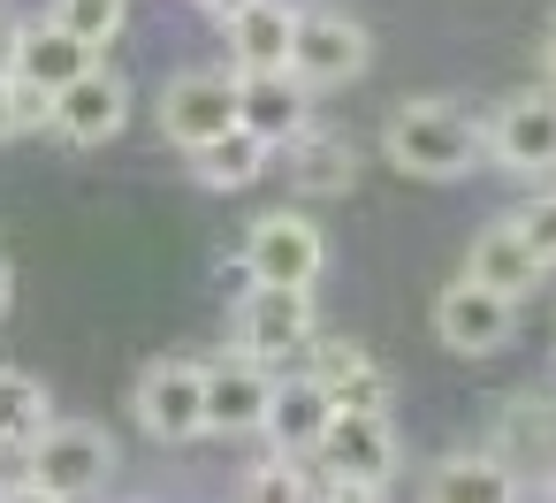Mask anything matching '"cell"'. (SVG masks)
I'll list each match as a JSON object with an SVG mask.
<instances>
[{"label": "cell", "instance_id": "obj_21", "mask_svg": "<svg viewBox=\"0 0 556 503\" xmlns=\"http://www.w3.org/2000/svg\"><path fill=\"white\" fill-rule=\"evenodd\" d=\"M267 161H275V146H267V138H252V130L237 123V130H222L214 146H199V153H191V176H199L206 191H252V184L267 176Z\"/></svg>", "mask_w": 556, "mask_h": 503}, {"label": "cell", "instance_id": "obj_1", "mask_svg": "<svg viewBox=\"0 0 556 503\" xmlns=\"http://www.w3.org/2000/svg\"><path fill=\"white\" fill-rule=\"evenodd\" d=\"M381 161L412 184H457L488 161V123H472L450 100H404L381 123Z\"/></svg>", "mask_w": 556, "mask_h": 503}, {"label": "cell", "instance_id": "obj_10", "mask_svg": "<svg viewBox=\"0 0 556 503\" xmlns=\"http://www.w3.org/2000/svg\"><path fill=\"white\" fill-rule=\"evenodd\" d=\"M510 328H518V305L495 298L488 282L457 275L450 290H434V336H442V351H457V359H488V351L510 343Z\"/></svg>", "mask_w": 556, "mask_h": 503}, {"label": "cell", "instance_id": "obj_32", "mask_svg": "<svg viewBox=\"0 0 556 503\" xmlns=\"http://www.w3.org/2000/svg\"><path fill=\"white\" fill-rule=\"evenodd\" d=\"M9 290H16V275H9V252H0V313H9Z\"/></svg>", "mask_w": 556, "mask_h": 503}, {"label": "cell", "instance_id": "obj_13", "mask_svg": "<svg viewBox=\"0 0 556 503\" xmlns=\"http://www.w3.org/2000/svg\"><path fill=\"white\" fill-rule=\"evenodd\" d=\"M237 123L282 153L290 138L313 130V85H298L290 70H252V77H237Z\"/></svg>", "mask_w": 556, "mask_h": 503}, {"label": "cell", "instance_id": "obj_15", "mask_svg": "<svg viewBox=\"0 0 556 503\" xmlns=\"http://www.w3.org/2000/svg\"><path fill=\"white\" fill-rule=\"evenodd\" d=\"M328 419H336V397L320 389V374H313V366L275 381L267 435H275V450H282V457H313V450H320V435H328Z\"/></svg>", "mask_w": 556, "mask_h": 503}, {"label": "cell", "instance_id": "obj_14", "mask_svg": "<svg viewBox=\"0 0 556 503\" xmlns=\"http://www.w3.org/2000/svg\"><path fill=\"white\" fill-rule=\"evenodd\" d=\"M465 275H472V282H488L495 298H510V305H518V298H533V290H541V275H548V267H541V252L526 244V229H518V214H510V222H488V229L472 237Z\"/></svg>", "mask_w": 556, "mask_h": 503}, {"label": "cell", "instance_id": "obj_25", "mask_svg": "<svg viewBox=\"0 0 556 503\" xmlns=\"http://www.w3.org/2000/svg\"><path fill=\"white\" fill-rule=\"evenodd\" d=\"M47 100L54 92H31L24 77H0V146H9L16 130H39L47 123Z\"/></svg>", "mask_w": 556, "mask_h": 503}, {"label": "cell", "instance_id": "obj_11", "mask_svg": "<svg viewBox=\"0 0 556 503\" xmlns=\"http://www.w3.org/2000/svg\"><path fill=\"white\" fill-rule=\"evenodd\" d=\"M313 457H320L328 480H374V488H389V473H396L404 450H396L389 412H336Z\"/></svg>", "mask_w": 556, "mask_h": 503}, {"label": "cell", "instance_id": "obj_23", "mask_svg": "<svg viewBox=\"0 0 556 503\" xmlns=\"http://www.w3.org/2000/svg\"><path fill=\"white\" fill-rule=\"evenodd\" d=\"M54 24L100 54V47H115V39H123V24H130V0H54Z\"/></svg>", "mask_w": 556, "mask_h": 503}, {"label": "cell", "instance_id": "obj_30", "mask_svg": "<svg viewBox=\"0 0 556 503\" xmlns=\"http://www.w3.org/2000/svg\"><path fill=\"white\" fill-rule=\"evenodd\" d=\"M191 9H206V16H214V24H229V16H237V9H252V0H191Z\"/></svg>", "mask_w": 556, "mask_h": 503}, {"label": "cell", "instance_id": "obj_4", "mask_svg": "<svg viewBox=\"0 0 556 503\" xmlns=\"http://www.w3.org/2000/svg\"><path fill=\"white\" fill-rule=\"evenodd\" d=\"M237 267H244V282L313 290V282H320V267H328V237H320V222H313V214H298V206H275V214H260V222L244 229V252H237Z\"/></svg>", "mask_w": 556, "mask_h": 503}, {"label": "cell", "instance_id": "obj_28", "mask_svg": "<svg viewBox=\"0 0 556 503\" xmlns=\"http://www.w3.org/2000/svg\"><path fill=\"white\" fill-rule=\"evenodd\" d=\"M24 32H31V24H16L9 9H0V77H16V62H24Z\"/></svg>", "mask_w": 556, "mask_h": 503}, {"label": "cell", "instance_id": "obj_33", "mask_svg": "<svg viewBox=\"0 0 556 503\" xmlns=\"http://www.w3.org/2000/svg\"><path fill=\"white\" fill-rule=\"evenodd\" d=\"M0 488H9V480H0Z\"/></svg>", "mask_w": 556, "mask_h": 503}, {"label": "cell", "instance_id": "obj_3", "mask_svg": "<svg viewBox=\"0 0 556 503\" xmlns=\"http://www.w3.org/2000/svg\"><path fill=\"white\" fill-rule=\"evenodd\" d=\"M366 62H374V32H366L351 9H336V0L298 9V39H290V77H298V85L328 92V85L366 77Z\"/></svg>", "mask_w": 556, "mask_h": 503}, {"label": "cell", "instance_id": "obj_26", "mask_svg": "<svg viewBox=\"0 0 556 503\" xmlns=\"http://www.w3.org/2000/svg\"><path fill=\"white\" fill-rule=\"evenodd\" d=\"M518 229H526V244L541 252V267H556V184L518 206Z\"/></svg>", "mask_w": 556, "mask_h": 503}, {"label": "cell", "instance_id": "obj_31", "mask_svg": "<svg viewBox=\"0 0 556 503\" xmlns=\"http://www.w3.org/2000/svg\"><path fill=\"white\" fill-rule=\"evenodd\" d=\"M541 70H548V85H556V24L541 32Z\"/></svg>", "mask_w": 556, "mask_h": 503}, {"label": "cell", "instance_id": "obj_27", "mask_svg": "<svg viewBox=\"0 0 556 503\" xmlns=\"http://www.w3.org/2000/svg\"><path fill=\"white\" fill-rule=\"evenodd\" d=\"M313 503H389V488H374V480H328Z\"/></svg>", "mask_w": 556, "mask_h": 503}, {"label": "cell", "instance_id": "obj_9", "mask_svg": "<svg viewBox=\"0 0 556 503\" xmlns=\"http://www.w3.org/2000/svg\"><path fill=\"white\" fill-rule=\"evenodd\" d=\"M123 123H130V85H123L108 62H92L85 77H70V85L47 100V130H54L62 146H108Z\"/></svg>", "mask_w": 556, "mask_h": 503}, {"label": "cell", "instance_id": "obj_34", "mask_svg": "<svg viewBox=\"0 0 556 503\" xmlns=\"http://www.w3.org/2000/svg\"><path fill=\"white\" fill-rule=\"evenodd\" d=\"M548 480H556V473H548Z\"/></svg>", "mask_w": 556, "mask_h": 503}, {"label": "cell", "instance_id": "obj_18", "mask_svg": "<svg viewBox=\"0 0 556 503\" xmlns=\"http://www.w3.org/2000/svg\"><path fill=\"white\" fill-rule=\"evenodd\" d=\"M427 503H518V473L495 450H450L427 473Z\"/></svg>", "mask_w": 556, "mask_h": 503}, {"label": "cell", "instance_id": "obj_7", "mask_svg": "<svg viewBox=\"0 0 556 503\" xmlns=\"http://www.w3.org/2000/svg\"><path fill=\"white\" fill-rule=\"evenodd\" d=\"M222 130H237V70H184L161 85V138L199 153Z\"/></svg>", "mask_w": 556, "mask_h": 503}, {"label": "cell", "instance_id": "obj_5", "mask_svg": "<svg viewBox=\"0 0 556 503\" xmlns=\"http://www.w3.org/2000/svg\"><path fill=\"white\" fill-rule=\"evenodd\" d=\"M313 328H320L313 290H282V282H252V290L237 298V313H229L237 359H260V366H275V359H290V351H313Z\"/></svg>", "mask_w": 556, "mask_h": 503}, {"label": "cell", "instance_id": "obj_8", "mask_svg": "<svg viewBox=\"0 0 556 503\" xmlns=\"http://www.w3.org/2000/svg\"><path fill=\"white\" fill-rule=\"evenodd\" d=\"M488 161L503 176H556V85L510 92L488 115Z\"/></svg>", "mask_w": 556, "mask_h": 503}, {"label": "cell", "instance_id": "obj_19", "mask_svg": "<svg viewBox=\"0 0 556 503\" xmlns=\"http://www.w3.org/2000/svg\"><path fill=\"white\" fill-rule=\"evenodd\" d=\"M290 153V184L305 191V199H343L351 184H358V146L343 138V130H305V138H290L282 146Z\"/></svg>", "mask_w": 556, "mask_h": 503}, {"label": "cell", "instance_id": "obj_12", "mask_svg": "<svg viewBox=\"0 0 556 503\" xmlns=\"http://www.w3.org/2000/svg\"><path fill=\"white\" fill-rule=\"evenodd\" d=\"M267 412H275V366L260 359L206 366V435H267Z\"/></svg>", "mask_w": 556, "mask_h": 503}, {"label": "cell", "instance_id": "obj_2", "mask_svg": "<svg viewBox=\"0 0 556 503\" xmlns=\"http://www.w3.org/2000/svg\"><path fill=\"white\" fill-rule=\"evenodd\" d=\"M24 480L54 488L62 503H85L115 480V435L92 427V419H54L31 450H24Z\"/></svg>", "mask_w": 556, "mask_h": 503}, {"label": "cell", "instance_id": "obj_17", "mask_svg": "<svg viewBox=\"0 0 556 503\" xmlns=\"http://www.w3.org/2000/svg\"><path fill=\"white\" fill-rule=\"evenodd\" d=\"M313 374H320V389L336 397V412H389V366L366 351V343H320L313 351Z\"/></svg>", "mask_w": 556, "mask_h": 503}, {"label": "cell", "instance_id": "obj_24", "mask_svg": "<svg viewBox=\"0 0 556 503\" xmlns=\"http://www.w3.org/2000/svg\"><path fill=\"white\" fill-rule=\"evenodd\" d=\"M244 503H313V473H305V457H267V465H252L244 473Z\"/></svg>", "mask_w": 556, "mask_h": 503}, {"label": "cell", "instance_id": "obj_20", "mask_svg": "<svg viewBox=\"0 0 556 503\" xmlns=\"http://www.w3.org/2000/svg\"><path fill=\"white\" fill-rule=\"evenodd\" d=\"M92 62H100V54H92L85 39H70V32L47 16V24H31V32H24V62H16V77H24L31 92H62V85H70V77H85Z\"/></svg>", "mask_w": 556, "mask_h": 503}, {"label": "cell", "instance_id": "obj_16", "mask_svg": "<svg viewBox=\"0 0 556 503\" xmlns=\"http://www.w3.org/2000/svg\"><path fill=\"white\" fill-rule=\"evenodd\" d=\"M222 32H229V70H237V77H252V70H290L298 9H290V0H252V9H237Z\"/></svg>", "mask_w": 556, "mask_h": 503}, {"label": "cell", "instance_id": "obj_29", "mask_svg": "<svg viewBox=\"0 0 556 503\" xmlns=\"http://www.w3.org/2000/svg\"><path fill=\"white\" fill-rule=\"evenodd\" d=\"M0 503H62V495L39 488V480H9V488H0Z\"/></svg>", "mask_w": 556, "mask_h": 503}, {"label": "cell", "instance_id": "obj_22", "mask_svg": "<svg viewBox=\"0 0 556 503\" xmlns=\"http://www.w3.org/2000/svg\"><path fill=\"white\" fill-rule=\"evenodd\" d=\"M47 427H54L47 381L24 374V366H0V450H31Z\"/></svg>", "mask_w": 556, "mask_h": 503}, {"label": "cell", "instance_id": "obj_6", "mask_svg": "<svg viewBox=\"0 0 556 503\" xmlns=\"http://www.w3.org/2000/svg\"><path fill=\"white\" fill-rule=\"evenodd\" d=\"M130 412L153 442H199L206 435V359H153L130 381Z\"/></svg>", "mask_w": 556, "mask_h": 503}]
</instances>
